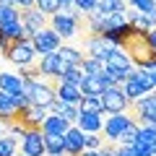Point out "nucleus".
<instances>
[{
  "instance_id": "473e14b6",
  "label": "nucleus",
  "mask_w": 156,
  "mask_h": 156,
  "mask_svg": "<svg viewBox=\"0 0 156 156\" xmlns=\"http://www.w3.org/2000/svg\"><path fill=\"white\" fill-rule=\"evenodd\" d=\"M34 8L42 11L44 16H55V13H60V0H37Z\"/></svg>"
},
{
  "instance_id": "2eb2a0df",
  "label": "nucleus",
  "mask_w": 156,
  "mask_h": 156,
  "mask_svg": "<svg viewBox=\"0 0 156 156\" xmlns=\"http://www.w3.org/2000/svg\"><path fill=\"white\" fill-rule=\"evenodd\" d=\"M76 125L83 133H101V128H104V117H101V112H81L76 120Z\"/></svg>"
},
{
  "instance_id": "c756f323",
  "label": "nucleus",
  "mask_w": 156,
  "mask_h": 156,
  "mask_svg": "<svg viewBox=\"0 0 156 156\" xmlns=\"http://www.w3.org/2000/svg\"><path fill=\"white\" fill-rule=\"evenodd\" d=\"M16 21H21V11L16 5H0V26L16 23Z\"/></svg>"
},
{
  "instance_id": "49530a36",
  "label": "nucleus",
  "mask_w": 156,
  "mask_h": 156,
  "mask_svg": "<svg viewBox=\"0 0 156 156\" xmlns=\"http://www.w3.org/2000/svg\"><path fill=\"white\" fill-rule=\"evenodd\" d=\"M148 42L156 47V29H151V31H148Z\"/></svg>"
},
{
  "instance_id": "5701e85b",
  "label": "nucleus",
  "mask_w": 156,
  "mask_h": 156,
  "mask_svg": "<svg viewBox=\"0 0 156 156\" xmlns=\"http://www.w3.org/2000/svg\"><path fill=\"white\" fill-rule=\"evenodd\" d=\"M133 78L138 81L140 86H143L146 94L156 91V78H154V70H146V68H135V70H133Z\"/></svg>"
},
{
  "instance_id": "cd10ccee",
  "label": "nucleus",
  "mask_w": 156,
  "mask_h": 156,
  "mask_svg": "<svg viewBox=\"0 0 156 156\" xmlns=\"http://www.w3.org/2000/svg\"><path fill=\"white\" fill-rule=\"evenodd\" d=\"M57 81H62V83H73V86H81V81H83V70H81V65H65V70L60 73V78Z\"/></svg>"
},
{
  "instance_id": "f704fd0d",
  "label": "nucleus",
  "mask_w": 156,
  "mask_h": 156,
  "mask_svg": "<svg viewBox=\"0 0 156 156\" xmlns=\"http://www.w3.org/2000/svg\"><path fill=\"white\" fill-rule=\"evenodd\" d=\"M135 143H143V146H156V130L148 128V125H143V128L138 130V140Z\"/></svg>"
},
{
  "instance_id": "aec40b11",
  "label": "nucleus",
  "mask_w": 156,
  "mask_h": 156,
  "mask_svg": "<svg viewBox=\"0 0 156 156\" xmlns=\"http://www.w3.org/2000/svg\"><path fill=\"white\" fill-rule=\"evenodd\" d=\"M0 91H5V94H21L23 91V78L16 76V73L0 70Z\"/></svg>"
},
{
  "instance_id": "7ed1b4c3",
  "label": "nucleus",
  "mask_w": 156,
  "mask_h": 156,
  "mask_svg": "<svg viewBox=\"0 0 156 156\" xmlns=\"http://www.w3.org/2000/svg\"><path fill=\"white\" fill-rule=\"evenodd\" d=\"M128 115L133 117L135 122L143 128V125H156V94H146L140 96V99H135L133 104H130Z\"/></svg>"
},
{
  "instance_id": "a18cd8bd",
  "label": "nucleus",
  "mask_w": 156,
  "mask_h": 156,
  "mask_svg": "<svg viewBox=\"0 0 156 156\" xmlns=\"http://www.w3.org/2000/svg\"><path fill=\"white\" fill-rule=\"evenodd\" d=\"M5 133H8V122H5V120H0V138H3Z\"/></svg>"
},
{
  "instance_id": "39448f33",
  "label": "nucleus",
  "mask_w": 156,
  "mask_h": 156,
  "mask_svg": "<svg viewBox=\"0 0 156 156\" xmlns=\"http://www.w3.org/2000/svg\"><path fill=\"white\" fill-rule=\"evenodd\" d=\"M83 13L78 11H70V13H55V16H50V29H55L57 34H60V39H68V37H76L78 34V26H81V21H83Z\"/></svg>"
},
{
  "instance_id": "f8f14e48",
  "label": "nucleus",
  "mask_w": 156,
  "mask_h": 156,
  "mask_svg": "<svg viewBox=\"0 0 156 156\" xmlns=\"http://www.w3.org/2000/svg\"><path fill=\"white\" fill-rule=\"evenodd\" d=\"M62 140H65V154L68 156H81L86 151V133L81 128H78V125H70V128H68V133L62 135Z\"/></svg>"
},
{
  "instance_id": "20e7f679",
  "label": "nucleus",
  "mask_w": 156,
  "mask_h": 156,
  "mask_svg": "<svg viewBox=\"0 0 156 156\" xmlns=\"http://www.w3.org/2000/svg\"><path fill=\"white\" fill-rule=\"evenodd\" d=\"M99 101H101L104 115H122V112L130 109V99L125 96L122 86H107L104 94L99 96Z\"/></svg>"
},
{
  "instance_id": "7c9ffc66",
  "label": "nucleus",
  "mask_w": 156,
  "mask_h": 156,
  "mask_svg": "<svg viewBox=\"0 0 156 156\" xmlns=\"http://www.w3.org/2000/svg\"><path fill=\"white\" fill-rule=\"evenodd\" d=\"M81 70H83V76H101V70H104V62L96 60V57H83V62H81Z\"/></svg>"
},
{
  "instance_id": "f03ea898",
  "label": "nucleus",
  "mask_w": 156,
  "mask_h": 156,
  "mask_svg": "<svg viewBox=\"0 0 156 156\" xmlns=\"http://www.w3.org/2000/svg\"><path fill=\"white\" fill-rule=\"evenodd\" d=\"M55 89H57V78H39V81H23V94H26L29 104L44 107L50 109L55 101Z\"/></svg>"
},
{
  "instance_id": "9b49d317",
  "label": "nucleus",
  "mask_w": 156,
  "mask_h": 156,
  "mask_svg": "<svg viewBox=\"0 0 156 156\" xmlns=\"http://www.w3.org/2000/svg\"><path fill=\"white\" fill-rule=\"evenodd\" d=\"M104 65L107 68H112V70H117V73H122V78H130L133 76V62H130V57L125 55L120 47H112L109 52H107V60H104Z\"/></svg>"
},
{
  "instance_id": "1a4fd4ad",
  "label": "nucleus",
  "mask_w": 156,
  "mask_h": 156,
  "mask_svg": "<svg viewBox=\"0 0 156 156\" xmlns=\"http://www.w3.org/2000/svg\"><path fill=\"white\" fill-rule=\"evenodd\" d=\"M47 115H50V109L37 107V104H29V107H23V109L16 112V122H21L26 130H34V128L42 130V122L47 120Z\"/></svg>"
},
{
  "instance_id": "37998d69",
  "label": "nucleus",
  "mask_w": 156,
  "mask_h": 156,
  "mask_svg": "<svg viewBox=\"0 0 156 156\" xmlns=\"http://www.w3.org/2000/svg\"><path fill=\"white\" fill-rule=\"evenodd\" d=\"M115 148H117L115 143H104V146L99 148V156H115Z\"/></svg>"
},
{
  "instance_id": "de8ad7c7",
  "label": "nucleus",
  "mask_w": 156,
  "mask_h": 156,
  "mask_svg": "<svg viewBox=\"0 0 156 156\" xmlns=\"http://www.w3.org/2000/svg\"><path fill=\"white\" fill-rule=\"evenodd\" d=\"M81 156H99V151H83Z\"/></svg>"
},
{
  "instance_id": "8fccbe9b",
  "label": "nucleus",
  "mask_w": 156,
  "mask_h": 156,
  "mask_svg": "<svg viewBox=\"0 0 156 156\" xmlns=\"http://www.w3.org/2000/svg\"><path fill=\"white\" fill-rule=\"evenodd\" d=\"M154 78H156V68H154Z\"/></svg>"
},
{
  "instance_id": "58836bf2",
  "label": "nucleus",
  "mask_w": 156,
  "mask_h": 156,
  "mask_svg": "<svg viewBox=\"0 0 156 156\" xmlns=\"http://www.w3.org/2000/svg\"><path fill=\"white\" fill-rule=\"evenodd\" d=\"M73 8H76L78 13H83V16H86V13H91L96 8V0H73Z\"/></svg>"
},
{
  "instance_id": "72a5a7b5",
  "label": "nucleus",
  "mask_w": 156,
  "mask_h": 156,
  "mask_svg": "<svg viewBox=\"0 0 156 156\" xmlns=\"http://www.w3.org/2000/svg\"><path fill=\"white\" fill-rule=\"evenodd\" d=\"M78 109H81V112H101V115H104V109H101V101L94 99V96H83V99L78 101Z\"/></svg>"
},
{
  "instance_id": "4468645a",
  "label": "nucleus",
  "mask_w": 156,
  "mask_h": 156,
  "mask_svg": "<svg viewBox=\"0 0 156 156\" xmlns=\"http://www.w3.org/2000/svg\"><path fill=\"white\" fill-rule=\"evenodd\" d=\"M47 18L50 16H44V13L37 11V8H21V23H23V29H26L31 37L47 26Z\"/></svg>"
},
{
  "instance_id": "a211bd4d",
  "label": "nucleus",
  "mask_w": 156,
  "mask_h": 156,
  "mask_svg": "<svg viewBox=\"0 0 156 156\" xmlns=\"http://www.w3.org/2000/svg\"><path fill=\"white\" fill-rule=\"evenodd\" d=\"M68 128H70V122H68L65 117H60V115H47V120L42 122V133L44 135H65L68 133Z\"/></svg>"
},
{
  "instance_id": "423d86ee",
  "label": "nucleus",
  "mask_w": 156,
  "mask_h": 156,
  "mask_svg": "<svg viewBox=\"0 0 156 156\" xmlns=\"http://www.w3.org/2000/svg\"><path fill=\"white\" fill-rule=\"evenodd\" d=\"M31 44H34V50H37V57H42V55H50V52H57L62 47V39H60V34H57L55 29L44 26L42 31H37L31 37Z\"/></svg>"
},
{
  "instance_id": "bb28decb",
  "label": "nucleus",
  "mask_w": 156,
  "mask_h": 156,
  "mask_svg": "<svg viewBox=\"0 0 156 156\" xmlns=\"http://www.w3.org/2000/svg\"><path fill=\"white\" fill-rule=\"evenodd\" d=\"M120 86H122L125 96H128V99H130V104H133L135 99H140V96H146L143 86H140V83H138V81H135L133 76H130V78H125V81H122V83H120Z\"/></svg>"
},
{
  "instance_id": "6e6552de",
  "label": "nucleus",
  "mask_w": 156,
  "mask_h": 156,
  "mask_svg": "<svg viewBox=\"0 0 156 156\" xmlns=\"http://www.w3.org/2000/svg\"><path fill=\"white\" fill-rule=\"evenodd\" d=\"M5 60H11L13 65H18V68L34 65V60H37V50H34L31 39H21V42H13V47L8 50Z\"/></svg>"
},
{
  "instance_id": "a19ab883",
  "label": "nucleus",
  "mask_w": 156,
  "mask_h": 156,
  "mask_svg": "<svg viewBox=\"0 0 156 156\" xmlns=\"http://www.w3.org/2000/svg\"><path fill=\"white\" fill-rule=\"evenodd\" d=\"M135 156H154V146H143V143H135Z\"/></svg>"
},
{
  "instance_id": "9d476101",
  "label": "nucleus",
  "mask_w": 156,
  "mask_h": 156,
  "mask_svg": "<svg viewBox=\"0 0 156 156\" xmlns=\"http://www.w3.org/2000/svg\"><path fill=\"white\" fill-rule=\"evenodd\" d=\"M21 154L23 156H47L44 154V135H42L39 128L26 130L21 135Z\"/></svg>"
},
{
  "instance_id": "c85d7f7f",
  "label": "nucleus",
  "mask_w": 156,
  "mask_h": 156,
  "mask_svg": "<svg viewBox=\"0 0 156 156\" xmlns=\"http://www.w3.org/2000/svg\"><path fill=\"white\" fill-rule=\"evenodd\" d=\"M18 143L21 140L16 138V135H3L0 138V156H16V151H18Z\"/></svg>"
},
{
  "instance_id": "2f4dec72",
  "label": "nucleus",
  "mask_w": 156,
  "mask_h": 156,
  "mask_svg": "<svg viewBox=\"0 0 156 156\" xmlns=\"http://www.w3.org/2000/svg\"><path fill=\"white\" fill-rule=\"evenodd\" d=\"M138 130H140V125L133 120V122L125 128V133L120 135V146H135V140H138Z\"/></svg>"
},
{
  "instance_id": "c9c22d12",
  "label": "nucleus",
  "mask_w": 156,
  "mask_h": 156,
  "mask_svg": "<svg viewBox=\"0 0 156 156\" xmlns=\"http://www.w3.org/2000/svg\"><path fill=\"white\" fill-rule=\"evenodd\" d=\"M101 78H104V83H107V86H120V83L125 81L122 73L112 70V68H107V65H104V70H101Z\"/></svg>"
},
{
  "instance_id": "09e8293b",
  "label": "nucleus",
  "mask_w": 156,
  "mask_h": 156,
  "mask_svg": "<svg viewBox=\"0 0 156 156\" xmlns=\"http://www.w3.org/2000/svg\"><path fill=\"white\" fill-rule=\"evenodd\" d=\"M0 5H13L11 0H0Z\"/></svg>"
},
{
  "instance_id": "a878e982",
  "label": "nucleus",
  "mask_w": 156,
  "mask_h": 156,
  "mask_svg": "<svg viewBox=\"0 0 156 156\" xmlns=\"http://www.w3.org/2000/svg\"><path fill=\"white\" fill-rule=\"evenodd\" d=\"M94 11H101V13H125L128 11V0H96Z\"/></svg>"
},
{
  "instance_id": "e433bc0d",
  "label": "nucleus",
  "mask_w": 156,
  "mask_h": 156,
  "mask_svg": "<svg viewBox=\"0 0 156 156\" xmlns=\"http://www.w3.org/2000/svg\"><path fill=\"white\" fill-rule=\"evenodd\" d=\"M128 5L135 8L140 13H154L156 11V0H128Z\"/></svg>"
},
{
  "instance_id": "393cba45",
  "label": "nucleus",
  "mask_w": 156,
  "mask_h": 156,
  "mask_svg": "<svg viewBox=\"0 0 156 156\" xmlns=\"http://www.w3.org/2000/svg\"><path fill=\"white\" fill-rule=\"evenodd\" d=\"M57 55H60V60L65 62V65H81V62H83V57H86L81 50H76V47H65V44L57 50Z\"/></svg>"
},
{
  "instance_id": "79ce46f5",
  "label": "nucleus",
  "mask_w": 156,
  "mask_h": 156,
  "mask_svg": "<svg viewBox=\"0 0 156 156\" xmlns=\"http://www.w3.org/2000/svg\"><path fill=\"white\" fill-rule=\"evenodd\" d=\"M115 156H135V148H133V146H120V143H117Z\"/></svg>"
},
{
  "instance_id": "6ab92c4d",
  "label": "nucleus",
  "mask_w": 156,
  "mask_h": 156,
  "mask_svg": "<svg viewBox=\"0 0 156 156\" xmlns=\"http://www.w3.org/2000/svg\"><path fill=\"white\" fill-rule=\"evenodd\" d=\"M107 83L101 76H83V81H81V94L83 96H94V99H99L101 94H104Z\"/></svg>"
},
{
  "instance_id": "4c0bfd02",
  "label": "nucleus",
  "mask_w": 156,
  "mask_h": 156,
  "mask_svg": "<svg viewBox=\"0 0 156 156\" xmlns=\"http://www.w3.org/2000/svg\"><path fill=\"white\" fill-rule=\"evenodd\" d=\"M86 151H99L101 146H104V135H99V133H86Z\"/></svg>"
},
{
  "instance_id": "b1692460",
  "label": "nucleus",
  "mask_w": 156,
  "mask_h": 156,
  "mask_svg": "<svg viewBox=\"0 0 156 156\" xmlns=\"http://www.w3.org/2000/svg\"><path fill=\"white\" fill-rule=\"evenodd\" d=\"M44 154L47 156H62L65 154V140H62V135H44Z\"/></svg>"
},
{
  "instance_id": "412c9836",
  "label": "nucleus",
  "mask_w": 156,
  "mask_h": 156,
  "mask_svg": "<svg viewBox=\"0 0 156 156\" xmlns=\"http://www.w3.org/2000/svg\"><path fill=\"white\" fill-rule=\"evenodd\" d=\"M50 112L52 115H60V117H65L70 125H76V120H78V115H81V109H78V104H62V101H52V107H50Z\"/></svg>"
},
{
  "instance_id": "ea45409f",
  "label": "nucleus",
  "mask_w": 156,
  "mask_h": 156,
  "mask_svg": "<svg viewBox=\"0 0 156 156\" xmlns=\"http://www.w3.org/2000/svg\"><path fill=\"white\" fill-rule=\"evenodd\" d=\"M11 99H13V104H16V109H23V107H29V99H26V94H11Z\"/></svg>"
},
{
  "instance_id": "4be33fe9",
  "label": "nucleus",
  "mask_w": 156,
  "mask_h": 156,
  "mask_svg": "<svg viewBox=\"0 0 156 156\" xmlns=\"http://www.w3.org/2000/svg\"><path fill=\"white\" fill-rule=\"evenodd\" d=\"M16 104H13L11 94H5V91H0V120H5V122H13L16 120Z\"/></svg>"
},
{
  "instance_id": "f257e3e1",
  "label": "nucleus",
  "mask_w": 156,
  "mask_h": 156,
  "mask_svg": "<svg viewBox=\"0 0 156 156\" xmlns=\"http://www.w3.org/2000/svg\"><path fill=\"white\" fill-rule=\"evenodd\" d=\"M120 50L130 57L133 68H146V70L156 68V47L148 42V31H135L133 29Z\"/></svg>"
},
{
  "instance_id": "f3484780",
  "label": "nucleus",
  "mask_w": 156,
  "mask_h": 156,
  "mask_svg": "<svg viewBox=\"0 0 156 156\" xmlns=\"http://www.w3.org/2000/svg\"><path fill=\"white\" fill-rule=\"evenodd\" d=\"M112 47H115V44H109L104 37H91V34H89V39H86V52H89V55H86V57H96V60L104 62L107 60V52H109Z\"/></svg>"
},
{
  "instance_id": "ddd939ff",
  "label": "nucleus",
  "mask_w": 156,
  "mask_h": 156,
  "mask_svg": "<svg viewBox=\"0 0 156 156\" xmlns=\"http://www.w3.org/2000/svg\"><path fill=\"white\" fill-rule=\"evenodd\" d=\"M37 68H39V73H42V78H60V73L65 70V62L60 60L57 52H50V55L39 57Z\"/></svg>"
},
{
  "instance_id": "c03bdc74",
  "label": "nucleus",
  "mask_w": 156,
  "mask_h": 156,
  "mask_svg": "<svg viewBox=\"0 0 156 156\" xmlns=\"http://www.w3.org/2000/svg\"><path fill=\"white\" fill-rule=\"evenodd\" d=\"M13 5H21V8H34V3L37 0H11Z\"/></svg>"
},
{
  "instance_id": "dca6fc26",
  "label": "nucleus",
  "mask_w": 156,
  "mask_h": 156,
  "mask_svg": "<svg viewBox=\"0 0 156 156\" xmlns=\"http://www.w3.org/2000/svg\"><path fill=\"white\" fill-rule=\"evenodd\" d=\"M55 99L62 101V104H78V101L83 99V94H81V86H73V83H62V81H57Z\"/></svg>"
},
{
  "instance_id": "0eeeda50",
  "label": "nucleus",
  "mask_w": 156,
  "mask_h": 156,
  "mask_svg": "<svg viewBox=\"0 0 156 156\" xmlns=\"http://www.w3.org/2000/svg\"><path fill=\"white\" fill-rule=\"evenodd\" d=\"M130 122H133V117H130L128 112H122V115H107L104 128H101L104 143H120V135L125 133V128H128Z\"/></svg>"
}]
</instances>
